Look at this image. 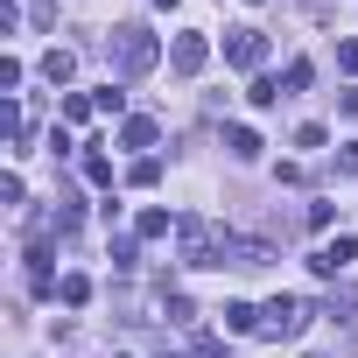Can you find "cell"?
<instances>
[{"mask_svg": "<svg viewBox=\"0 0 358 358\" xmlns=\"http://www.w3.org/2000/svg\"><path fill=\"white\" fill-rule=\"evenodd\" d=\"M57 113H64V120H71V127H85V120H92V113H99V106H92V99H85V92H64V106H57Z\"/></svg>", "mask_w": 358, "mask_h": 358, "instance_id": "15", "label": "cell"}, {"mask_svg": "<svg viewBox=\"0 0 358 358\" xmlns=\"http://www.w3.org/2000/svg\"><path fill=\"white\" fill-rule=\"evenodd\" d=\"M309 78H316V71H309V57H295V64H288V78H281V92H288V99H295V92H302V85H309Z\"/></svg>", "mask_w": 358, "mask_h": 358, "instance_id": "17", "label": "cell"}, {"mask_svg": "<svg viewBox=\"0 0 358 358\" xmlns=\"http://www.w3.org/2000/svg\"><path fill=\"white\" fill-rule=\"evenodd\" d=\"M246 99H253V106H274V99H288V92H281L274 78H253V85H246Z\"/></svg>", "mask_w": 358, "mask_h": 358, "instance_id": "18", "label": "cell"}, {"mask_svg": "<svg viewBox=\"0 0 358 358\" xmlns=\"http://www.w3.org/2000/svg\"><path fill=\"white\" fill-rule=\"evenodd\" d=\"M204 64H211V43H204V36H176V43H169V71H176V78H197Z\"/></svg>", "mask_w": 358, "mask_h": 358, "instance_id": "5", "label": "cell"}, {"mask_svg": "<svg viewBox=\"0 0 358 358\" xmlns=\"http://www.w3.org/2000/svg\"><path fill=\"white\" fill-rule=\"evenodd\" d=\"M260 330H267V337H302V302H295V295H274V302L260 309Z\"/></svg>", "mask_w": 358, "mask_h": 358, "instance_id": "4", "label": "cell"}, {"mask_svg": "<svg viewBox=\"0 0 358 358\" xmlns=\"http://www.w3.org/2000/svg\"><path fill=\"white\" fill-rule=\"evenodd\" d=\"M344 113H351V120H358V92H344Z\"/></svg>", "mask_w": 358, "mask_h": 358, "instance_id": "21", "label": "cell"}, {"mask_svg": "<svg viewBox=\"0 0 358 358\" xmlns=\"http://www.w3.org/2000/svg\"><path fill=\"white\" fill-rule=\"evenodd\" d=\"M120 141H127V148H155V141H162V127H155L148 113H134V120L120 127Z\"/></svg>", "mask_w": 358, "mask_h": 358, "instance_id": "7", "label": "cell"}, {"mask_svg": "<svg viewBox=\"0 0 358 358\" xmlns=\"http://www.w3.org/2000/svg\"><path fill=\"white\" fill-rule=\"evenodd\" d=\"M85 183H99V190H106V183H113V162H106V155H99V141H92V148H85Z\"/></svg>", "mask_w": 358, "mask_h": 358, "instance_id": "14", "label": "cell"}, {"mask_svg": "<svg viewBox=\"0 0 358 358\" xmlns=\"http://www.w3.org/2000/svg\"><path fill=\"white\" fill-rule=\"evenodd\" d=\"M176 239H183V267H225V239L232 232H218L211 218H183Z\"/></svg>", "mask_w": 358, "mask_h": 358, "instance_id": "2", "label": "cell"}, {"mask_svg": "<svg viewBox=\"0 0 358 358\" xmlns=\"http://www.w3.org/2000/svg\"><path fill=\"white\" fill-rule=\"evenodd\" d=\"M351 260H358V239H351V232H337V239H330V246H323L309 267H316V274H344Z\"/></svg>", "mask_w": 358, "mask_h": 358, "instance_id": "6", "label": "cell"}, {"mask_svg": "<svg viewBox=\"0 0 358 358\" xmlns=\"http://www.w3.org/2000/svg\"><path fill=\"white\" fill-rule=\"evenodd\" d=\"M127 183H134V190H155V183H162V162H155V155H141V162L127 169Z\"/></svg>", "mask_w": 358, "mask_h": 358, "instance_id": "13", "label": "cell"}, {"mask_svg": "<svg viewBox=\"0 0 358 358\" xmlns=\"http://www.w3.org/2000/svg\"><path fill=\"white\" fill-rule=\"evenodd\" d=\"M57 302H64V309H85V302H92V274H64V281H57Z\"/></svg>", "mask_w": 358, "mask_h": 358, "instance_id": "8", "label": "cell"}, {"mask_svg": "<svg viewBox=\"0 0 358 358\" xmlns=\"http://www.w3.org/2000/svg\"><path fill=\"white\" fill-rule=\"evenodd\" d=\"M43 78H50V85H71V78H78V57H71V50H50V57H43Z\"/></svg>", "mask_w": 358, "mask_h": 358, "instance_id": "10", "label": "cell"}, {"mask_svg": "<svg viewBox=\"0 0 358 358\" xmlns=\"http://www.w3.org/2000/svg\"><path fill=\"white\" fill-rule=\"evenodd\" d=\"M225 330H232V337L260 330V309H253V302H225Z\"/></svg>", "mask_w": 358, "mask_h": 358, "instance_id": "12", "label": "cell"}, {"mask_svg": "<svg viewBox=\"0 0 358 358\" xmlns=\"http://www.w3.org/2000/svg\"><path fill=\"white\" fill-rule=\"evenodd\" d=\"M197 358H225V344L218 337H197Z\"/></svg>", "mask_w": 358, "mask_h": 358, "instance_id": "20", "label": "cell"}, {"mask_svg": "<svg viewBox=\"0 0 358 358\" xmlns=\"http://www.w3.org/2000/svg\"><path fill=\"white\" fill-rule=\"evenodd\" d=\"M337 64H344V71H358V43H337Z\"/></svg>", "mask_w": 358, "mask_h": 358, "instance_id": "19", "label": "cell"}, {"mask_svg": "<svg viewBox=\"0 0 358 358\" xmlns=\"http://www.w3.org/2000/svg\"><path fill=\"white\" fill-rule=\"evenodd\" d=\"M106 57H113V71H120V78H148V71L162 64V43H155L141 22H120V29L106 36Z\"/></svg>", "mask_w": 358, "mask_h": 358, "instance_id": "1", "label": "cell"}, {"mask_svg": "<svg viewBox=\"0 0 358 358\" xmlns=\"http://www.w3.org/2000/svg\"><path fill=\"white\" fill-rule=\"evenodd\" d=\"M225 148H232V162H253L260 155V134L253 127H225Z\"/></svg>", "mask_w": 358, "mask_h": 358, "instance_id": "11", "label": "cell"}, {"mask_svg": "<svg viewBox=\"0 0 358 358\" xmlns=\"http://www.w3.org/2000/svg\"><path fill=\"white\" fill-rule=\"evenodd\" d=\"M176 225H183V218H169V211H141V218H134V232H141V239H169Z\"/></svg>", "mask_w": 358, "mask_h": 358, "instance_id": "9", "label": "cell"}, {"mask_svg": "<svg viewBox=\"0 0 358 358\" xmlns=\"http://www.w3.org/2000/svg\"><path fill=\"white\" fill-rule=\"evenodd\" d=\"M225 64L260 71V64H267V36H260V29H225Z\"/></svg>", "mask_w": 358, "mask_h": 358, "instance_id": "3", "label": "cell"}, {"mask_svg": "<svg viewBox=\"0 0 358 358\" xmlns=\"http://www.w3.org/2000/svg\"><path fill=\"white\" fill-rule=\"evenodd\" d=\"M162 316H169L176 330H190V323H197V309H190V295H169V302H162Z\"/></svg>", "mask_w": 358, "mask_h": 358, "instance_id": "16", "label": "cell"}]
</instances>
